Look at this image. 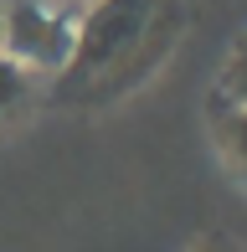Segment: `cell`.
I'll list each match as a JSON object with an SVG mask.
<instances>
[{
  "mask_svg": "<svg viewBox=\"0 0 247 252\" xmlns=\"http://www.w3.org/2000/svg\"><path fill=\"white\" fill-rule=\"evenodd\" d=\"M21 98H26V67L16 57H0V113L16 108Z\"/></svg>",
  "mask_w": 247,
  "mask_h": 252,
  "instance_id": "4",
  "label": "cell"
},
{
  "mask_svg": "<svg viewBox=\"0 0 247 252\" xmlns=\"http://www.w3.org/2000/svg\"><path fill=\"white\" fill-rule=\"evenodd\" d=\"M201 252H232V247H221V242H211V247H201Z\"/></svg>",
  "mask_w": 247,
  "mask_h": 252,
  "instance_id": "6",
  "label": "cell"
},
{
  "mask_svg": "<svg viewBox=\"0 0 247 252\" xmlns=\"http://www.w3.org/2000/svg\"><path fill=\"white\" fill-rule=\"evenodd\" d=\"M154 5H160V0H98V5L88 10L83 31H77V47H72V62L67 67H72L77 77H93V72H103L108 62H119V57L150 31Z\"/></svg>",
  "mask_w": 247,
  "mask_h": 252,
  "instance_id": "1",
  "label": "cell"
},
{
  "mask_svg": "<svg viewBox=\"0 0 247 252\" xmlns=\"http://www.w3.org/2000/svg\"><path fill=\"white\" fill-rule=\"evenodd\" d=\"M216 134H221V144H227V155L237 159V170L247 175V108H232V113H221Z\"/></svg>",
  "mask_w": 247,
  "mask_h": 252,
  "instance_id": "3",
  "label": "cell"
},
{
  "mask_svg": "<svg viewBox=\"0 0 247 252\" xmlns=\"http://www.w3.org/2000/svg\"><path fill=\"white\" fill-rule=\"evenodd\" d=\"M0 36H5L16 62H31V67H67L72 47H77L72 21L47 10V5H36V0H16L0 16Z\"/></svg>",
  "mask_w": 247,
  "mask_h": 252,
  "instance_id": "2",
  "label": "cell"
},
{
  "mask_svg": "<svg viewBox=\"0 0 247 252\" xmlns=\"http://www.w3.org/2000/svg\"><path fill=\"white\" fill-rule=\"evenodd\" d=\"M227 98L237 103V108H247V41L232 52V62H227Z\"/></svg>",
  "mask_w": 247,
  "mask_h": 252,
  "instance_id": "5",
  "label": "cell"
}]
</instances>
